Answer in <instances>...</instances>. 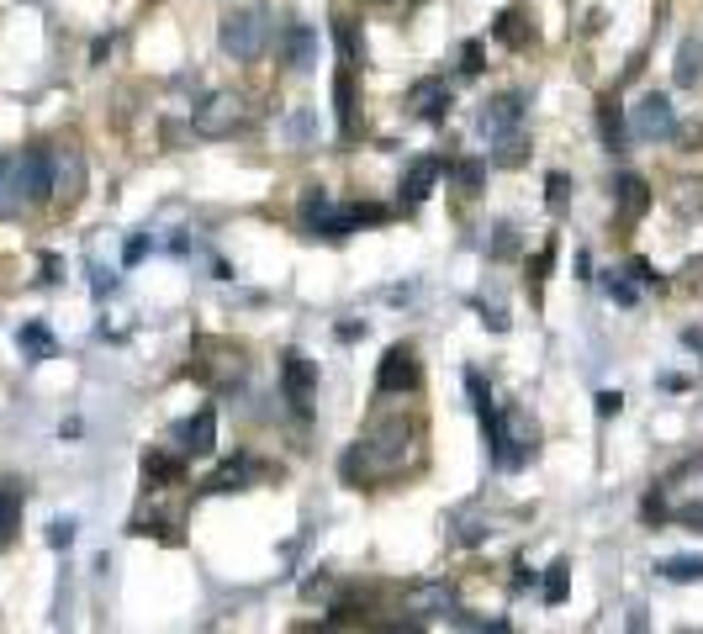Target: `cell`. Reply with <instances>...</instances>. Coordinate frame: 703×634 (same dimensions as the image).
<instances>
[{
	"instance_id": "obj_1",
	"label": "cell",
	"mask_w": 703,
	"mask_h": 634,
	"mask_svg": "<svg viewBox=\"0 0 703 634\" xmlns=\"http://www.w3.org/2000/svg\"><path fill=\"white\" fill-rule=\"evenodd\" d=\"M407 455H413V423H407V418H392V423L370 428L355 450L344 455V476L360 481V471H365V476H370V471H402Z\"/></svg>"
},
{
	"instance_id": "obj_2",
	"label": "cell",
	"mask_w": 703,
	"mask_h": 634,
	"mask_svg": "<svg viewBox=\"0 0 703 634\" xmlns=\"http://www.w3.org/2000/svg\"><path fill=\"white\" fill-rule=\"evenodd\" d=\"M481 434H487V455L497 471H524L534 444H540V428H534L524 407H503V413L481 418Z\"/></svg>"
},
{
	"instance_id": "obj_3",
	"label": "cell",
	"mask_w": 703,
	"mask_h": 634,
	"mask_svg": "<svg viewBox=\"0 0 703 634\" xmlns=\"http://www.w3.org/2000/svg\"><path fill=\"white\" fill-rule=\"evenodd\" d=\"M217 43H222L228 59L254 64L259 53H265V43H270V11L265 6H238V11H228L217 22Z\"/></svg>"
},
{
	"instance_id": "obj_4",
	"label": "cell",
	"mask_w": 703,
	"mask_h": 634,
	"mask_svg": "<svg viewBox=\"0 0 703 634\" xmlns=\"http://www.w3.org/2000/svg\"><path fill=\"white\" fill-rule=\"evenodd\" d=\"M6 196L11 201H48L53 196V154L48 148H27L22 159H11Z\"/></svg>"
},
{
	"instance_id": "obj_5",
	"label": "cell",
	"mask_w": 703,
	"mask_h": 634,
	"mask_svg": "<svg viewBox=\"0 0 703 634\" xmlns=\"http://www.w3.org/2000/svg\"><path fill=\"white\" fill-rule=\"evenodd\" d=\"M238 122H244V101L228 96V90H212V96L191 111V127L201 138H228V133H238Z\"/></svg>"
},
{
	"instance_id": "obj_6",
	"label": "cell",
	"mask_w": 703,
	"mask_h": 634,
	"mask_svg": "<svg viewBox=\"0 0 703 634\" xmlns=\"http://www.w3.org/2000/svg\"><path fill=\"white\" fill-rule=\"evenodd\" d=\"M629 133L645 138V143H666L677 133V111H672V96H661V90H651L635 111H629Z\"/></svg>"
},
{
	"instance_id": "obj_7",
	"label": "cell",
	"mask_w": 703,
	"mask_h": 634,
	"mask_svg": "<svg viewBox=\"0 0 703 634\" xmlns=\"http://www.w3.org/2000/svg\"><path fill=\"white\" fill-rule=\"evenodd\" d=\"M281 391L296 413H312V397H318V365L307 360L302 349H286L281 354Z\"/></svg>"
},
{
	"instance_id": "obj_8",
	"label": "cell",
	"mask_w": 703,
	"mask_h": 634,
	"mask_svg": "<svg viewBox=\"0 0 703 634\" xmlns=\"http://www.w3.org/2000/svg\"><path fill=\"white\" fill-rule=\"evenodd\" d=\"M413 386H418L413 349L392 344V349H386V360H381V370H376V391H381V397H397V391H413Z\"/></svg>"
},
{
	"instance_id": "obj_9",
	"label": "cell",
	"mask_w": 703,
	"mask_h": 634,
	"mask_svg": "<svg viewBox=\"0 0 703 634\" xmlns=\"http://www.w3.org/2000/svg\"><path fill=\"white\" fill-rule=\"evenodd\" d=\"M518 122H524V96H492L487 106H481V117H476L481 138H492V143L518 133Z\"/></svg>"
},
{
	"instance_id": "obj_10",
	"label": "cell",
	"mask_w": 703,
	"mask_h": 634,
	"mask_svg": "<svg viewBox=\"0 0 703 634\" xmlns=\"http://www.w3.org/2000/svg\"><path fill=\"white\" fill-rule=\"evenodd\" d=\"M407 613H423V619H455L450 582H418L413 592H407Z\"/></svg>"
},
{
	"instance_id": "obj_11",
	"label": "cell",
	"mask_w": 703,
	"mask_h": 634,
	"mask_svg": "<svg viewBox=\"0 0 703 634\" xmlns=\"http://www.w3.org/2000/svg\"><path fill=\"white\" fill-rule=\"evenodd\" d=\"M175 439H180L185 455H212L217 450V413H212V407H201L196 418H185L175 428Z\"/></svg>"
},
{
	"instance_id": "obj_12",
	"label": "cell",
	"mask_w": 703,
	"mask_h": 634,
	"mask_svg": "<svg viewBox=\"0 0 703 634\" xmlns=\"http://www.w3.org/2000/svg\"><path fill=\"white\" fill-rule=\"evenodd\" d=\"M275 53H281V64H286V69H312V59H318V32L296 22V27H286V32H281Z\"/></svg>"
},
{
	"instance_id": "obj_13",
	"label": "cell",
	"mask_w": 703,
	"mask_h": 634,
	"mask_svg": "<svg viewBox=\"0 0 703 634\" xmlns=\"http://www.w3.org/2000/svg\"><path fill=\"white\" fill-rule=\"evenodd\" d=\"M439 170H444V164L429 159V154L407 164V175H402V207H423V201H429V191H434V180H439Z\"/></svg>"
},
{
	"instance_id": "obj_14",
	"label": "cell",
	"mask_w": 703,
	"mask_h": 634,
	"mask_svg": "<svg viewBox=\"0 0 703 634\" xmlns=\"http://www.w3.org/2000/svg\"><path fill=\"white\" fill-rule=\"evenodd\" d=\"M444 106H450V85L444 80H418L413 90H407V111L423 117V122H439Z\"/></svg>"
},
{
	"instance_id": "obj_15",
	"label": "cell",
	"mask_w": 703,
	"mask_h": 634,
	"mask_svg": "<svg viewBox=\"0 0 703 634\" xmlns=\"http://www.w3.org/2000/svg\"><path fill=\"white\" fill-rule=\"evenodd\" d=\"M207 386H238L244 381V354H233V349H222L217 360H207V365H191Z\"/></svg>"
},
{
	"instance_id": "obj_16",
	"label": "cell",
	"mask_w": 703,
	"mask_h": 634,
	"mask_svg": "<svg viewBox=\"0 0 703 634\" xmlns=\"http://www.w3.org/2000/svg\"><path fill=\"white\" fill-rule=\"evenodd\" d=\"M598 133H603V148H608V154H619V148H624L629 122H624V111H619V96H603V101H598Z\"/></svg>"
},
{
	"instance_id": "obj_17",
	"label": "cell",
	"mask_w": 703,
	"mask_h": 634,
	"mask_svg": "<svg viewBox=\"0 0 703 634\" xmlns=\"http://www.w3.org/2000/svg\"><path fill=\"white\" fill-rule=\"evenodd\" d=\"M614 201L624 217H645V207H651V185H645L640 175H619L614 180Z\"/></svg>"
},
{
	"instance_id": "obj_18",
	"label": "cell",
	"mask_w": 703,
	"mask_h": 634,
	"mask_svg": "<svg viewBox=\"0 0 703 634\" xmlns=\"http://www.w3.org/2000/svg\"><path fill=\"white\" fill-rule=\"evenodd\" d=\"M677 85L682 90L703 85V37H682V48H677Z\"/></svg>"
},
{
	"instance_id": "obj_19",
	"label": "cell",
	"mask_w": 703,
	"mask_h": 634,
	"mask_svg": "<svg viewBox=\"0 0 703 634\" xmlns=\"http://www.w3.org/2000/svg\"><path fill=\"white\" fill-rule=\"evenodd\" d=\"M333 106H339V133L355 138V74L349 69L333 74Z\"/></svg>"
},
{
	"instance_id": "obj_20",
	"label": "cell",
	"mask_w": 703,
	"mask_h": 634,
	"mask_svg": "<svg viewBox=\"0 0 703 634\" xmlns=\"http://www.w3.org/2000/svg\"><path fill=\"white\" fill-rule=\"evenodd\" d=\"M333 43H339V59H344V69H355V64L365 59L360 22H349V16H339V22H333Z\"/></svg>"
},
{
	"instance_id": "obj_21",
	"label": "cell",
	"mask_w": 703,
	"mask_h": 634,
	"mask_svg": "<svg viewBox=\"0 0 703 634\" xmlns=\"http://www.w3.org/2000/svg\"><path fill=\"white\" fill-rule=\"evenodd\" d=\"M249 476H254V460H228L212 471L207 492H238V487H249Z\"/></svg>"
},
{
	"instance_id": "obj_22",
	"label": "cell",
	"mask_w": 703,
	"mask_h": 634,
	"mask_svg": "<svg viewBox=\"0 0 703 634\" xmlns=\"http://www.w3.org/2000/svg\"><path fill=\"white\" fill-rule=\"evenodd\" d=\"M16 524H22V492L6 481V487H0V545H11Z\"/></svg>"
},
{
	"instance_id": "obj_23",
	"label": "cell",
	"mask_w": 703,
	"mask_h": 634,
	"mask_svg": "<svg viewBox=\"0 0 703 634\" xmlns=\"http://www.w3.org/2000/svg\"><path fill=\"white\" fill-rule=\"evenodd\" d=\"M661 576L666 582H703V555H672V561H661Z\"/></svg>"
},
{
	"instance_id": "obj_24",
	"label": "cell",
	"mask_w": 703,
	"mask_h": 634,
	"mask_svg": "<svg viewBox=\"0 0 703 634\" xmlns=\"http://www.w3.org/2000/svg\"><path fill=\"white\" fill-rule=\"evenodd\" d=\"M22 349H27V360H53V349H59V344H53V333L43 323H27L22 328Z\"/></svg>"
},
{
	"instance_id": "obj_25",
	"label": "cell",
	"mask_w": 703,
	"mask_h": 634,
	"mask_svg": "<svg viewBox=\"0 0 703 634\" xmlns=\"http://www.w3.org/2000/svg\"><path fill=\"white\" fill-rule=\"evenodd\" d=\"M497 37H503L508 48H529V27H524V16H518V11H503V16H497Z\"/></svg>"
},
{
	"instance_id": "obj_26",
	"label": "cell",
	"mask_w": 703,
	"mask_h": 634,
	"mask_svg": "<svg viewBox=\"0 0 703 634\" xmlns=\"http://www.w3.org/2000/svg\"><path fill=\"white\" fill-rule=\"evenodd\" d=\"M566 592H571V566L555 561V566L545 571V603H566Z\"/></svg>"
},
{
	"instance_id": "obj_27",
	"label": "cell",
	"mask_w": 703,
	"mask_h": 634,
	"mask_svg": "<svg viewBox=\"0 0 703 634\" xmlns=\"http://www.w3.org/2000/svg\"><path fill=\"white\" fill-rule=\"evenodd\" d=\"M550 265H555V244H545L540 254L529 259V296L540 302V286H545V275H550Z\"/></svg>"
},
{
	"instance_id": "obj_28",
	"label": "cell",
	"mask_w": 703,
	"mask_h": 634,
	"mask_svg": "<svg viewBox=\"0 0 703 634\" xmlns=\"http://www.w3.org/2000/svg\"><path fill=\"white\" fill-rule=\"evenodd\" d=\"M524 159H529V143L518 138V133L497 138V164H508V170H513V164H524Z\"/></svg>"
},
{
	"instance_id": "obj_29",
	"label": "cell",
	"mask_w": 703,
	"mask_h": 634,
	"mask_svg": "<svg viewBox=\"0 0 703 634\" xmlns=\"http://www.w3.org/2000/svg\"><path fill=\"white\" fill-rule=\"evenodd\" d=\"M143 476L148 481H175L180 476V460H170V455H143Z\"/></svg>"
},
{
	"instance_id": "obj_30",
	"label": "cell",
	"mask_w": 703,
	"mask_h": 634,
	"mask_svg": "<svg viewBox=\"0 0 703 634\" xmlns=\"http://www.w3.org/2000/svg\"><path fill=\"white\" fill-rule=\"evenodd\" d=\"M328 207H333V201L323 196V185H307V196H302V222H307V228H312V222H318Z\"/></svg>"
},
{
	"instance_id": "obj_31",
	"label": "cell",
	"mask_w": 703,
	"mask_h": 634,
	"mask_svg": "<svg viewBox=\"0 0 703 634\" xmlns=\"http://www.w3.org/2000/svg\"><path fill=\"white\" fill-rule=\"evenodd\" d=\"M545 201H550V212H566V201H571V180L555 170L550 180H545Z\"/></svg>"
},
{
	"instance_id": "obj_32",
	"label": "cell",
	"mask_w": 703,
	"mask_h": 634,
	"mask_svg": "<svg viewBox=\"0 0 703 634\" xmlns=\"http://www.w3.org/2000/svg\"><path fill=\"white\" fill-rule=\"evenodd\" d=\"M455 180L466 185V191H481V180H487V164H481V159H460V164H455Z\"/></svg>"
},
{
	"instance_id": "obj_33",
	"label": "cell",
	"mask_w": 703,
	"mask_h": 634,
	"mask_svg": "<svg viewBox=\"0 0 703 634\" xmlns=\"http://www.w3.org/2000/svg\"><path fill=\"white\" fill-rule=\"evenodd\" d=\"M460 59H466V74H481V69H487V43H466Z\"/></svg>"
},
{
	"instance_id": "obj_34",
	"label": "cell",
	"mask_w": 703,
	"mask_h": 634,
	"mask_svg": "<svg viewBox=\"0 0 703 634\" xmlns=\"http://www.w3.org/2000/svg\"><path fill=\"white\" fill-rule=\"evenodd\" d=\"M69 539H74V524H69V518H59V524H48V545H53V550H64Z\"/></svg>"
},
{
	"instance_id": "obj_35",
	"label": "cell",
	"mask_w": 703,
	"mask_h": 634,
	"mask_svg": "<svg viewBox=\"0 0 703 634\" xmlns=\"http://www.w3.org/2000/svg\"><path fill=\"white\" fill-rule=\"evenodd\" d=\"M619 407H624V397H619V391H598V418H614Z\"/></svg>"
},
{
	"instance_id": "obj_36",
	"label": "cell",
	"mask_w": 703,
	"mask_h": 634,
	"mask_svg": "<svg viewBox=\"0 0 703 634\" xmlns=\"http://www.w3.org/2000/svg\"><path fill=\"white\" fill-rule=\"evenodd\" d=\"M608 296H614V302H635V286H629V281H619V275H614V281H608Z\"/></svg>"
},
{
	"instance_id": "obj_37",
	"label": "cell",
	"mask_w": 703,
	"mask_h": 634,
	"mask_svg": "<svg viewBox=\"0 0 703 634\" xmlns=\"http://www.w3.org/2000/svg\"><path fill=\"white\" fill-rule=\"evenodd\" d=\"M629 275H635V281H645V286H656V281H661V275L645 265V259H629Z\"/></svg>"
},
{
	"instance_id": "obj_38",
	"label": "cell",
	"mask_w": 703,
	"mask_h": 634,
	"mask_svg": "<svg viewBox=\"0 0 703 634\" xmlns=\"http://www.w3.org/2000/svg\"><path fill=\"white\" fill-rule=\"evenodd\" d=\"M672 138H677V143H682V148H688V154H693V148L703 143V127H677Z\"/></svg>"
},
{
	"instance_id": "obj_39",
	"label": "cell",
	"mask_w": 703,
	"mask_h": 634,
	"mask_svg": "<svg viewBox=\"0 0 703 634\" xmlns=\"http://www.w3.org/2000/svg\"><path fill=\"white\" fill-rule=\"evenodd\" d=\"M487 249H492V254H513V228H508V222H503V228H497V238H492Z\"/></svg>"
},
{
	"instance_id": "obj_40",
	"label": "cell",
	"mask_w": 703,
	"mask_h": 634,
	"mask_svg": "<svg viewBox=\"0 0 703 634\" xmlns=\"http://www.w3.org/2000/svg\"><path fill=\"white\" fill-rule=\"evenodd\" d=\"M143 254H148V238H127V254H122V259H127V265H138V259H143Z\"/></svg>"
},
{
	"instance_id": "obj_41",
	"label": "cell",
	"mask_w": 703,
	"mask_h": 634,
	"mask_svg": "<svg viewBox=\"0 0 703 634\" xmlns=\"http://www.w3.org/2000/svg\"><path fill=\"white\" fill-rule=\"evenodd\" d=\"M677 518H682V524H693V529H703V502H693V508H682Z\"/></svg>"
},
{
	"instance_id": "obj_42",
	"label": "cell",
	"mask_w": 703,
	"mask_h": 634,
	"mask_svg": "<svg viewBox=\"0 0 703 634\" xmlns=\"http://www.w3.org/2000/svg\"><path fill=\"white\" fill-rule=\"evenodd\" d=\"M291 133H296V138L312 133V117H307V111H302V117H291Z\"/></svg>"
},
{
	"instance_id": "obj_43",
	"label": "cell",
	"mask_w": 703,
	"mask_h": 634,
	"mask_svg": "<svg viewBox=\"0 0 703 634\" xmlns=\"http://www.w3.org/2000/svg\"><path fill=\"white\" fill-rule=\"evenodd\" d=\"M682 344H688V349H698V354H703V333H698V328H688V333H682Z\"/></svg>"
},
{
	"instance_id": "obj_44",
	"label": "cell",
	"mask_w": 703,
	"mask_h": 634,
	"mask_svg": "<svg viewBox=\"0 0 703 634\" xmlns=\"http://www.w3.org/2000/svg\"><path fill=\"white\" fill-rule=\"evenodd\" d=\"M6 175H11V159L0 154V196H6Z\"/></svg>"
},
{
	"instance_id": "obj_45",
	"label": "cell",
	"mask_w": 703,
	"mask_h": 634,
	"mask_svg": "<svg viewBox=\"0 0 703 634\" xmlns=\"http://www.w3.org/2000/svg\"><path fill=\"white\" fill-rule=\"evenodd\" d=\"M360 6H392V0H360Z\"/></svg>"
}]
</instances>
